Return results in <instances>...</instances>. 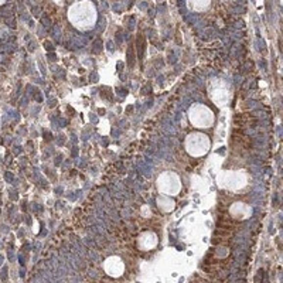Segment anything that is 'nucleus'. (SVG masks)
I'll use <instances>...</instances> for the list:
<instances>
[{
    "instance_id": "obj_1",
    "label": "nucleus",
    "mask_w": 283,
    "mask_h": 283,
    "mask_svg": "<svg viewBox=\"0 0 283 283\" xmlns=\"http://www.w3.org/2000/svg\"><path fill=\"white\" fill-rule=\"evenodd\" d=\"M98 19L96 9L90 0H79L68 9V20L79 30H91Z\"/></svg>"
},
{
    "instance_id": "obj_2",
    "label": "nucleus",
    "mask_w": 283,
    "mask_h": 283,
    "mask_svg": "<svg viewBox=\"0 0 283 283\" xmlns=\"http://www.w3.org/2000/svg\"><path fill=\"white\" fill-rule=\"evenodd\" d=\"M189 119L195 128L206 129L211 128L214 125L215 116H214V112L207 105L194 103L189 109Z\"/></svg>"
},
{
    "instance_id": "obj_3",
    "label": "nucleus",
    "mask_w": 283,
    "mask_h": 283,
    "mask_svg": "<svg viewBox=\"0 0 283 283\" xmlns=\"http://www.w3.org/2000/svg\"><path fill=\"white\" fill-rule=\"evenodd\" d=\"M248 174L241 170H231V171H222L218 176V186L221 189L238 191L248 186Z\"/></svg>"
},
{
    "instance_id": "obj_4",
    "label": "nucleus",
    "mask_w": 283,
    "mask_h": 283,
    "mask_svg": "<svg viewBox=\"0 0 283 283\" xmlns=\"http://www.w3.org/2000/svg\"><path fill=\"white\" fill-rule=\"evenodd\" d=\"M186 150L187 153L193 157H201L208 153L210 147H211V142L210 138L204 135V133H190L186 138Z\"/></svg>"
},
{
    "instance_id": "obj_5",
    "label": "nucleus",
    "mask_w": 283,
    "mask_h": 283,
    "mask_svg": "<svg viewBox=\"0 0 283 283\" xmlns=\"http://www.w3.org/2000/svg\"><path fill=\"white\" fill-rule=\"evenodd\" d=\"M157 190L160 194L166 195H177L181 191V180L179 174L174 171H165L162 173L156 181Z\"/></svg>"
},
{
    "instance_id": "obj_6",
    "label": "nucleus",
    "mask_w": 283,
    "mask_h": 283,
    "mask_svg": "<svg viewBox=\"0 0 283 283\" xmlns=\"http://www.w3.org/2000/svg\"><path fill=\"white\" fill-rule=\"evenodd\" d=\"M210 96L218 106H225L231 101V88L227 82L221 79H214L210 87Z\"/></svg>"
},
{
    "instance_id": "obj_7",
    "label": "nucleus",
    "mask_w": 283,
    "mask_h": 283,
    "mask_svg": "<svg viewBox=\"0 0 283 283\" xmlns=\"http://www.w3.org/2000/svg\"><path fill=\"white\" fill-rule=\"evenodd\" d=\"M103 269L112 278H120L125 272V263L119 257H109L103 262Z\"/></svg>"
},
{
    "instance_id": "obj_8",
    "label": "nucleus",
    "mask_w": 283,
    "mask_h": 283,
    "mask_svg": "<svg viewBox=\"0 0 283 283\" xmlns=\"http://www.w3.org/2000/svg\"><path fill=\"white\" fill-rule=\"evenodd\" d=\"M252 207L248 206L246 203H241V201H236L230 207V214L234 219H238V221H245L252 215Z\"/></svg>"
},
{
    "instance_id": "obj_9",
    "label": "nucleus",
    "mask_w": 283,
    "mask_h": 283,
    "mask_svg": "<svg viewBox=\"0 0 283 283\" xmlns=\"http://www.w3.org/2000/svg\"><path fill=\"white\" fill-rule=\"evenodd\" d=\"M157 245V235L152 231L142 232L138 238V246L142 251H152Z\"/></svg>"
},
{
    "instance_id": "obj_10",
    "label": "nucleus",
    "mask_w": 283,
    "mask_h": 283,
    "mask_svg": "<svg viewBox=\"0 0 283 283\" xmlns=\"http://www.w3.org/2000/svg\"><path fill=\"white\" fill-rule=\"evenodd\" d=\"M156 203H157V207H159L162 211H165V212H171V211L176 208L174 200L170 198V195H166V194L159 195L157 200H156Z\"/></svg>"
},
{
    "instance_id": "obj_11",
    "label": "nucleus",
    "mask_w": 283,
    "mask_h": 283,
    "mask_svg": "<svg viewBox=\"0 0 283 283\" xmlns=\"http://www.w3.org/2000/svg\"><path fill=\"white\" fill-rule=\"evenodd\" d=\"M211 0H187V6L193 12H204L210 7Z\"/></svg>"
},
{
    "instance_id": "obj_12",
    "label": "nucleus",
    "mask_w": 283,
    "mask_h": 283,
    "mask_svg": "<svg viewBox=\"0 0 283 283\" xmlns=\"http://www.w3.org/2000/svg\"><path fill=\"white\" fill-rule=\"evenodd\" d=\"M142 214H143V217H146V218H149L150 215H152V211H150V208L149 207H142Z\"/></svg>"
},
{
    "instance_id": "obj_13",
    "label": "nucleus",
    "mask_w": 283,
    "mask_h": 283,
    "mask_svg": "<svg viewBox=\"0 0 283 283\" xmlns=\"http://www.w3.org/2000/svg\"><path fill=\"white\" fill-rule=\"evenodd\" d=\"M6 3V0H0V4H4Z\"/></svg>"
}]
</instances>
